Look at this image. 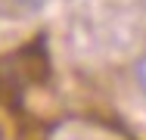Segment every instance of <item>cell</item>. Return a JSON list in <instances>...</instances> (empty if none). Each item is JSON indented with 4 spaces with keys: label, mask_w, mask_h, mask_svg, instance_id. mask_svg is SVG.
<instances>
[{
    "label": "cell",
    "mask_w": 146,
    "mask_h": 140,
    "mask_svg": "<svg viewBox=\"0 0 146 140\" xmlns=\"http://www.w3.org/2000/svg\"><path fill=\"white\" fill-rule=\"evenodd\" d=\"M134 84H137V87L146 93V53L134 62Z\"/></svg>",
    "instance_id": "cell-1"
},
{
    "label": "cell",
    "mask_w": 146,
    "mask_h": 140,
    "mask_svg": "<svg viewBox=\"0 0 146 140\" xmlns=\"http://www.w3.org/2000/svg\"><path fill=\"white\" fill-rule=\"evenodd\" d=\"M16 3H19V6H25V9H40L47 0H16Z\"/></svg>",
    "instance_id": "cell-2"
}]
</instances>
